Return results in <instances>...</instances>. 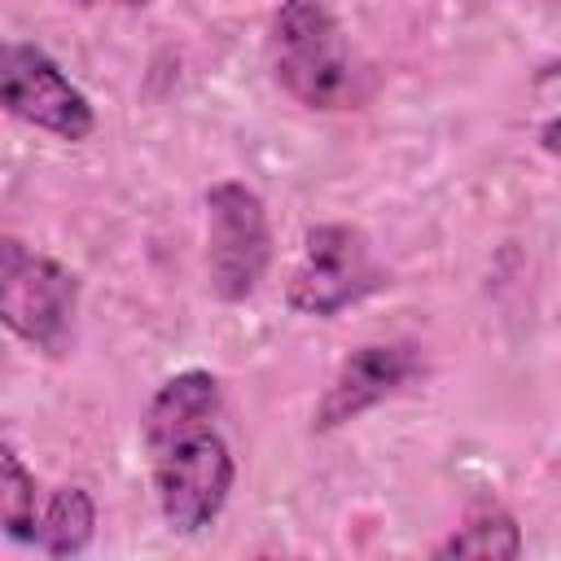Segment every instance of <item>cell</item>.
I'll list each match as a JSON object with an SVG mask.
<instances>
[{
	"mask_svg": "<svg viewBox=\"0 0 561 561\" xmlns=\"http://www.w3.org/2000/svg\"><path fill=\"white\" fill-rule=\"evenodd\" d=\"M267 66L307 110H359L368 96V75L324 0H280L267 22Z\"/></svg>",
	"mask_w": 561,
	"mask_h": 561,
	"instance_id": "1",
	"label": "cell"
},
{
	"mask_svg": "<svg viewBox=\"0 0 561 561\" xmlns=\"http://www.w3.org/2000/svg\"><path fill=\"white\" fill-rule=\"evenodd\" d=\"M145 451H149V478H153V495L167 530L171 535L210 530L237 482V460L224 434L215 425H202V430L162 438Z\"/></svg>",
	"mask_w": 561,
	"mask_h": 561,
	"instance_id": "2",
	"label": "cell"
},
{
	"mask_svg": "<svg viewBox=\"0 0 561 561\" xmlns=\"http://www.w3.org/2000/svg\"><path fill=\"white\" fill-rule=\"evenodd\" d=\"M75 316L79 276L22 237L0 232V324L35 351L61 355L70 346Z\"/></svg>",
	"mask_w": 561,
	"mask_h": 561,
	"instance_id": "3",
	"label": "cell"
},
{
	"mask_svg": "<svg viewBox=\"0 0 561 561\" xmlns=\"http://www.w3.org/2000/svg\"><path fill=\"white\" fill-rule=\"evenodd\" d=\"M390 285L386 267L373 254V241L355 224H316L302 232L298 263L285 280V307L298 316L329 320L368 294Z\"/></svg>",
	"mask_w": 561,
	"mask_h": 561,
	"instance_id": "4",
	"label": "cell"
},
{
	"mask_svg": "<svg viewBox=\"0 0 561 561\" xmlns=\"http://www.w3.org/2000/svg\"><path fill=\"white\" fill-rule=\"evenodd\" d=\"M272 267V219L241 180L206 188V285L219 302H245Z\"/></svg>",
	"mask_w": 561,
	"mask_h": 561,
	"instance_id": "5",
	"label": "cell"
},
{
	"mask_svg": "<svg viewBox=\"0 0 561 561\" xmlns=\"http://www.w3.org/2000/svg\"><path fill=\"white\" fill-rule=\"evenodd\" d=\"M0 110L70 145L96 131L88 92L39 44L26 39H0Z\"/></svg>",
	"mask_w": 561,
	"mask_h": 561,
	"instance_id": "6",
	"label": "cell"
},
{
	"mask_svg": "<svg viewBox=\"0 0 561 561\" xmlns=\"http://www.w3.org/2000/svg\"><path fill=\"white\" fill-rule=\"evenodd\" d=\"M421 373H425V355L416 342H364V346H355L351 355H342L337 373L329 377L324 394L316 399L311 430L329 434V430L359 421L368 408L386 403L390 394H399Z\"/></svg>",
	"mask_w": 561,
	"mask_h": 561,
	"instance_id": "7",
	"label": "cell"
},
{
	"mask_svg": "<svg viewBox=\"0 0 561 561\" xmlns=\"http://www.w3.org/2000/svg\"><path fill=\"white\" fill-rule=\"evenodd\" d=\"M224 408V390L219 377L210 368H180L171 373L145 403L140 412V443L153 447L162 438H175L184 430H202L215 425Z\"/></svg>",
	"mask_w": 561,
	"mask_h": 561,
	"instance_id": "8",
	"label": "cell"
},
{
	"mask_svg": "<svg viewBox=\"0 0 561 561\" xmlns=\"http://www.w3.org/2000/svg\"><path fill=\"white\" fill-rule=\"evenodd\" d=\"M430 557H434V561H447V557L513 561V557H522V526H517V517H513L500 500L478 495V500L465 508L460 526H451V535L430 548Z\"/></svg>",
	"mask_w": 561,
	"mask_h": 561,
	"instance_id": "9",
	"label": "cell"
},
{
	"mask_svg": "<svg viewBox=\"0 0 561 561\" xmlns=\"http://www.w3.org/2000/svg\"><path fill=\"white\" fill-rule=\"evenodd\" d=\"M96 535V504L83 486H53L39 500V522H35V543L44 557H79Z\"/></svg>",
	"mask_w": 561,
	"mask_h": 561,
	"instance_id": "10",
	"label": "cell"
},
{
	"mask_svg": "<svg viewBox=\"0 0 561 561\" xmlns=\"http://www.w3.org/2000/svg\"><path fill=\"white\" fill-rule=\"evenodd\" d=\"M35 522H39V486L35 473L22 465V456L0 443V535L13 543H35Z\"/></svg>",
	"mask_w": 561,
	"mask_h": 561,
	"instance_id": "11",
	"label": "cell"
},
{
	"mask_svg": "<svg viewBox=\"0 0 561 561\" xmlns=\"http://www.w3.org/2000/svg\"><path fill=\"white\" fill-rule=\"evenodd\" d=\"M543 149H548V153H557V118H548V123H543Z\"/></svg>",
	"mask_w": 561,
	"mask_h": 561,
	"instance_id": "12",
	"label": "cell"
},
{
	"mask_svg": "<svg viewBox=\"0 0 561 561\" xmlns=\"http://www.w3.org/2000/svg\"><path fill=\"white\" fill-rule=\"evenodd\" d=\"M118 4H127V9H145V4H153V0H118Z\"/></svg>",
	"mask_w": 561,
	"mask_h": 561,
	"instance_id": "13",
	"label": "cell"
}]
</instances>
